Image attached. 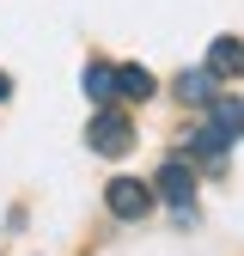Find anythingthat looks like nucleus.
Segmentation results:
<instances>
[{"label":"nucleus","mask_w":244,"mask_h":256,"mask_svg":"<svg viewBox=\"0 0 244 256\" xmlns=\"http://www.w3.org/2000/svg\"><path fill=\"white\" fill-rule=\"evenodd\" d=\"M86 98H98V104L116 98V68H110V61H92V68H86Z\"/></svg>","instance_id":"nucleus-8"},{"label":"nucleus","mask_w":244,"mask_h":256,"mask_svg":"<svg viewBox=\"0 0 244 256\" xmlns=\"http://www.w3.org/2000/svg\"><path fill=\"white\" fill-rule=\"evenodd\" d=\"M6 98H12V80H6V74H0V104H6Z\"/></svg>","instance_id":"nucleus-9"},{"label":"nucleus","mask_w":244,"mask_h":256,"mask_svg":"<svg viewBox=\"0 0 244 256\" xmlns=\"http://www.w3.org/2000/svg\"><path fill=\"white\" fill-rule=\"evenodd\" d=\"M208 74L220 80V86H226L232 74H244V37H214V43H208Z\"/></svg>","instance_id":"nucleus-5"},{"label":"nucleus","mask_w":244,"mask_h":256,"mask_svg":"<svg viewBox=\"0 0 244 256\" xmlns=\"http://www.w3.org/2000/svg\"><path fill=\"white\" fill-rule=\"evenodd\" d=\"M116 98L146 104V98H152V74H146V68H134V61H128V68H116Z\"/></svg>","instance_id":"nucleus-6"},{"label":"nucleus","mask_w":244,"mask_h":256,"mask_svg":"<svg viewBox=\"0 0 244 256\" xmlns=\"http://www.w3.org/2000/svg\"><path fill=\"white\" fill-rule=\"evenodd\" d=\"M177 98H183V104H214V98H220V80H214L208 68H202V74H183V80H177Z\"/></svg>","instance_id":"nucleus-7"},{"label":"nucleus","mask_w":244,"mask_h":256,"mask_svg":"<svg viewBox=\"0 0 244 256\" xmlns=\"http://www.w3.org/2000/svg\"><path fill=\"white\" fill-rule=\"evenodd\" d=\"M104 202H110L116 220H146V214H152V189L134 183V177H116V183L104 189Z\"/></svg>","instance_id":"nucleus-3"},{"label":"nucleus","mask_w":244,"mask_h":256,"mask_svg":"<svg viewBox=\"0 0 244 256\" xmlns=\"http://www.w3.org/2000/svg\"><path fill=\"white\" fill-rule=\"evenodd\" d=\"M208 134L232 146V140L244 134V104H238V98H226V92H220V98L208 104Z\"/></svg>","instance_id":"nucleus-4"},{"label":"nucleus","mask_w":244,"mask_h":256,"mask_svg":"<svg viewBox=\"0 0 244 256\" xmlns=\"http://www.w3.org/2000/svg\"><path fill=\"white\" fill-rule=\"evenodd\" d=\"M86 146H92V152H104V158H122V152L134 146V122L122 116V110L104 104L98 116H92V128H86Z\"/></svg>","instance_id":"nucleus-1"},{"label":"nucleus","mask_w":244,"mask_h":256,"mask_svg":"<svg viewBox=\"0 0 244 256\" xmlns=\"http://www.w3.org/2000/svg\"><path fill=\"white\" fill-rule=\"evenodd\" d=\"M152 196H159L165 208H177L183 220H190V196H196V171H190V158H165L159 165V183H152Z\"/></svg>","instance_id":"nucleus-2"}]
</instances>
